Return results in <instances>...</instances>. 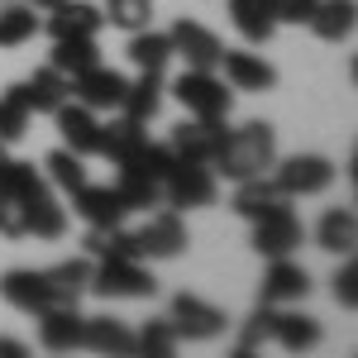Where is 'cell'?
<instances>
[{
  "instance_id": "obj_34",
  "label": "cell",
  "mask_w": 358,
  "mask_h": 358,
  "mask_svg": "<svg viewBox=\"0 0 358 358\" xmlns=\"http://www.w3.org/2000/svg\"><path fill=\"white\" fill-rule=\"evenodd\" d=\"M91 258H138V244H134V229L124 224H106V229H91L82 239Z\"/></svg>"
},
{
  "instance_id": "obj_39",
  "label": "cell",
  "mask_w": 358,
  "mask_h": 358,
  "mask_svg": "<svg viewBox=\"0 0 358 358\" xmlns=\"http://www.w3.org/2000/svg\"><path fill=\"white\" fill-rule=\"evenodd\" d=\"M129 163L138 167V172H148V177H158V182H167V172L177 167V153L167 148V143H143Z\"/></svg>"
},
{
  "instance_id": "obj_14",
  "label": "cell",
  "mask_w": 358,
  "mask_h": 358,
  "mask_svg": "<svg viewBox=\"0 0 358 358\" xmlns=\"http://www.w3.org/2000/svg\"><path fill=\"white\" fill-rule=\"evenodd\" d=\"M34 320H38V344L43 349H53V354L82 349V315H77V306H43Z\"/></svg>"
},
{
  "instance_id": "obj_42",
  "label": "cell",
  "mask_w": 358,
  "mask_h": 358,
  "mask_svg": "<svg viewBox=\"0 0 358 358\" xmlns=\"http://www.w3.org/2000/svg\"><path fill=\"white\" fill-rule=\"evenodd\" d=\"M273 5H277V24H306L310 10H315V0H273Z\"/></svg>"
},
{
  "instance_id": "obj_20",
  "label": "cell",
  "mask_w": 358,
  "mask_h": 358,
  "mask_svg": "<svg viewBox=\"0 0 358 358\" xmlns=\"http://www.w3.org/2000/svg\"><path fill=\"white\" fill-rule=\"evenodd\" d=\"M0 296L15 306V310H24V315H38L43 306H53L48 282H43V273H34V268H10V273L0 277Z\"/></svg>"
},
{
  "instance_id": "obj_15",
  "label": "cell",
  "mask_w": 358,
  "mask_h": 358,
  "mask_svg": "<svg viewBox=\"0 0 358 358\" xmlns=\"http://www.w3.org/2000/svg\"><path fill=\"white\" fill-rule=\"evenodd\" d=\"M53 124L57 134H62V148H72V153H96V134H101V120L96 110H86L82 101H62L53 110Z\"/></svg>"
},
{
  "instance_id": "obj_28",
  "label": "cell",
  "mask_w": 358,
  "mask_h": 358,
  "mask_svg": "<svg viewBox=\"0 0 358 358\" xmlns=\"http://www.w3.org/2000/svg\"><path fill=\"white\" fill-rule=\"evenodd\" d=\"M163 72H138V82L124 86V101H120V110L129 115V120H153V115L163 110Z\"/></svg>"
},
{
  "instance_id": "obj_13",
  "label": "cell",
  "mask_w": 358,
  "mask_h": 358,
  "mask_svg": "<svg viewBox=\"0 0 358 358\" xmlns=\"http://www.w3.org/2000/svg\"><path fill=\"white\" fill-rule=\"evenodd\" d=\"M287 201H292V196L282 192L268 172H258V177L234 182V201H229V206H234V215H244V220L253 224V220H263V215H273V210H282Z\"/></svg>"
},
{
  "instance_id": "obj_5",
  "label": "cell",
  "mask_w": 358,
  "mask_h": 358,
  "mask_svg": "<svg viewBox=\"0 0 358 358\" xmlns=\"http://www.w3.org/2000/svg\"><path fill=\"white\" fill-rule=\"evenodd\" d=\"M163 196L172 210H201L215 206V172L206 163H177L163 182Z\"/></svg>"
},
{
  "instance_id": "obj_31",
  "label": "cell",
  "mask_w": 358,
  "mask_h": 358,
  "mask_svg": "<svg viewBox=\"0 0 358 358\" xmlns=\"http://www.w3.org/2000/svg\"><path fill=\"white\" fill-rule=\"evenodd\" d=\"M124 53H129V62H134L138 72H163L167 57H172V38L158 34V29H134Z\"/></svg>"
},
{
  "instance_id": "obj_4",
  "label": "cell",
  "mask_w": 358,
  "mask_h": 358,
  "mask_svg": "<svg viewBox=\"0 0 358 358\" xmlns=\"http://www.w3.org/2000/svg\"><path fill=\"white\" fill-rule=\"evenodd\" d=\"M172 96L182 101V110L192 115V120H224L229 106H234V96L224 91V82L215 72H201V67H187L177 82H172Z\"/></svg>"
},
{
  "instance_id": "obj_40",
  "label": "cell",
  "mask_w": 358,
  "mask_h": 358,
  "mask_svg": "<svg viewBox=\"0 0 358 358\" xmlns=\"http://www.w3.org/2000/svg\"><path fill=\"white\" fill-rule=\"evenodd\" d=\"M268 325H273V306L263 301L253 315L244 320V330H239V354H253L258 344H268Z\"/></svg>"
},
{
  "instance_id": "obj_38",
  "label": "cell",
  "mask_w": 358,
  "mask_h": 358,
  "mask_svg": "<svg viewBox=\"0 0 358 358\" xmlns=\"http://www.w3.org/2000/svg\"><path fill=\"white\" fill-rule=\"evenodd\" d=\"M172 349H177V330H172V320H148V325L134 334V354L167 358Z\"/></svg>"
},
{
  "instance_id": "obj_36",
  "label": "cell",
  "mask_w": 358,
  "mask_h": 358,
  "mask_svg": "<svg viewBox=\"0 0 358 358\" xmlns=\"http://www.w3.org/2000/svg\"><path fill=\"white\" fill-rule=\"evenodd\" d=\"M29 101H24V91L20 86H10L5 96H0V138L5 143H15V138H24V129H29Z\"/></svg>"
},
{
  "instance_id": "obj_29",
  "label": "cell",
  "mask_w": 358,
  "mask_h": 358,
  "mask_svg": "<svg viewBox=\"0 0 358 358\" xmlns=\"http://www.w3.org/2000/svg\"><path fill=\"white\" fill-rule=\"evenodd\" d=\"M315 244L330 248V253H354V244H358V215L349 210V206L325 210L320 224H315Z\"/></svg>"
},
{
  "instance_id": "obj_3",
  "label": "cell",
  "mask_w": 358,
  "mask_h": 358,
  "mask_svg": "<svg viewBox=\"0 0 358 358\" xmlns=\"http://www.w3.org/2000/svg\"><path fill=\"white\" fill-rule=\"evenodd\" d=\"M91 292L106 301H143L158 292V277L138 268V258H101V268L91 273Z\"/></svg>"
},
{
  "instance_id": "obj_30",
  "label": "cell",
  "mask_w": 358,
  "mask_h": 358,
  "mask_svg": "<svg viewBox=\"0 0 358 358\" xmlns=\"http://www.w3.org/2000/svg\"><path fill=\"white\" fill-rule=\"evenodd\" d=\"M115 192H120V201H124L129 210H148V206L163 201V182L148 177V172H138L134 163H120V182H115Z\"/></svg>"
},
{
  "instance_id": "obj_21",
  "label": "cell",
  "mask_w": 358,
  "mask_h": 358,
  "mask_svg": "<svg viewBox=\"0 0 358 358\" xmlns=\"http://www.w3.org/2000/svg\"><path fill=\"white\" fill-rule=\"evenodd\" d=\"M268 339L282 344L287 354H306V349H315V344H320V320H315V315H301V310H277V306H273Z\"/></svg>"
},
{
  "instance_id": "obj_43",
  "label": "cell",
  "mask_w": 358,
  "mask_h": 358,
  "mask_svg": "<svg viewBox=\"0 0 358 358\" xmlns=\"http://www.w3.org/2000/svg\"><path fill=\"white\" fill-rule=\"evenodd\" d=\"M29 349L20 344V339H0V358H24Z\"/></svg>"
},
{
  "instance_id": "obj_12",
  "label": "cell",
  "mask_w": 358,
  "mask_h": 358,
  "mask_svg": "<svg viewBox=\"0 0 358 358\" xmlns=\"http://www.w3.org/2000/svg\"><path fill=\"white\" fill-rule=\"evenodd\" d=\"M167 38H172V53L187 57V67H201V72H215V67H220L224 48H220V38H215L206 24H196V20H177Z\"/></svg>"
},
{
  "instance_id": "obj_37",
  "label": "cell",
  "mask_w": 358,
  "mask_h": 358,
  "mask_svg": "<svg viewBox=\"0 0 358 358\" xmlns=\"http://www.w3.org/2000/svg\"><path fill=\"white\" fill-rule=\"evenodd\" d=\"M115 29H124V34H134V29H148L153 24V0H106V10H101Z\"/></svg>"
},
{
  "instance_id": "obj_27",
  "label": "cell",
  "mask_w": 358,
  "mask_h": 358,
  "mask_svg": "<svg viewBox=\"0 0 358 358\" xmlns=\"http://www.w3.org/2000/svg\"><path fill=\"white\" fill-rule=\"evenodd\" d=\"M354 15H358L354 0H315L306 24L315 29V38H325V43H344L354 34Z\"/></svg>"
},
{
  "instance_id": "obj_23",
  "label": "cell",
  "mask_w": 358,
  "mask_h": 358,
  "mask_svg": "<svg viewBox=\"0 0 358 358\" xmlns=\"http://www.w3.org/2000/svg\"><path fill=\"white\" fill-rule=\"evenodd\" d=\"M91 273H96V263H91V258H67V263L48 268L43 282H48L53 306H77V301H82L86 292H91Z\"/></svg>"
},
{
  "instance_id": "obj_7",
  "label": "cell",
  "mask_w": 358,
  "mask_h": 358,
  "mask_svg": "<svg viewBox=\"0 0 358 358\" xmlns=\"http://www.w3.org/2000/svg\"><path fill=\"white\" fill-rule=\"evenodd\" d=\"M277 167V187L287 196H320L325 187L334 182V163L330 158H320V153H296V158H282Z\"/></svg>"
},
{
  "instance_id": "obj_18",
  "label": "cell",
  "mask_w": 358,
  "mask_h": 358,
  "mask_svg": "<svg viewBox=\"0 0 358 358\" xmlns=\"http://www.w3.org/2000/svg\"><path fill=\"white\" fill-rule=\"evenodd\" d=\"M310 296V273L292 258H273V268L263 277V301L268 306H292Z\"/></svg>"
},
{
  "instance_id": "obj_22",
  "label": "cell",
  "mask_w": 358,
  "mask_h": 358,
  "mask_svg": "<svg viewBox=\"0 0 358 358\" xmlns=\"http://www.w3.org/2000/svg\"><path fill=\"white\" fill-rule=\"evenodd\" d=\"M82 349L124 358V354H134V330L124 320H115V315H91V320L82 315Z\"/></svg>"
},
{
  "instance_id": "obj_24",
  "label": "cell",
  "mask_w": 358,
  "mask_h": 358,
  "mask_svg": "<svg viewBox=\"0 0 358 358\" xmlns=\"http://www.w3.org/2000/svg\"><path fill=\"white\" fill-rule=\"evenodd\" d=\"M143 143H148V134H143V120L120 115V120H110V124H101V134H96V153H106L110 163H129Z\"/></svg>"
},
{
  "instance_id": "obj_19",
  "label": "cell",
  "mask_w": 358,
  "mask_h": 358,
  "mask_svg": "<svg viewBox=\"0 0 358 358\" xmlns=\"http://www.w3.org/2000/svg\"><path fill=\"white\" fill-rule=\"evenodd\" d=\"M220 67H224V82L234 86V91H273L277 86V67L263 62L258 53H234V48H224Z\"/></svg>"
},
{
  "instance_id": "obj_10",
  "label": "cell",
  "mask_w": 358,
  "mask_h": 358,
  "mask_svg": "<svg viewBox=\"0 0 358 358\" xmlns=\"http://www.w3.org/2000/svg\"><path fill=\"white\" fill-rule=\"evenodd\" d=\"M301 239H306V229H301V220H296L292 206H282L273 215L253 220V248L268 253V258H292V253L301 248Z\"/></svg>"
},
{
  "instance_id": "obj_32",
  "label": "cell",
  "mask_w": 358,
  "mask_h": 358,
  "mask_svg": "<svg viewBox=\"0 0 358 358\" xmlns=\"http://www.w3.org/2000/svg\"><path fill=\"white\" fill-rule=\"evenodd\" d=\"M101 62V48H96V38H53V57H48V67H57L67 82L86 72V67H96Z\"/></svg>"
},
{
  "instance_id": "obj_41",
  "label": "cell",
  "mask_w": 358,
  "mask_h": 358,
  "mask_svg": "<svg viewBox=\"0 0 358 358\" xmlns=\"http://www.w3.org/2000/svg\"><path fill=\"white\" fill-rule=\"evenodd\" d=\"M334 301L344 306V310H354V306H358V268H354L349 253H344V268L334 273Z\"/></svg>"
},
{
  "instance_id": "obj_1",
  "label": "cell",
  "mask_w": 358,
  "mask_h": 358,
  "mask_svg": "<svg viewBox=\"0 0 358 358\" xmlns=\"http://www.w3.org/2000/svg\"><path fill=\"white\" fill-rule=\"evenodd\" d=\"M0 234L10 239H62L67 234V210L57 206L48 177L34 163L0 167Z\"/></svg>"
},
{
  "instance_id": "obj_2",
  "label": "cell",
  "mask_w": 358,
  "mask_h": 358,
  "mask_svg": "<svg viewBox=\"0 0 358 358\" xmlns=\"http://www.w3.org/2000/svg\"><path fill=\"white\" fill-rule=\"evenodd\" d=\"M277 163V134L273 124H244V129H224L220 148L210 158V172H220L229 182H244V177H258Z\"/></svg>"
},
{
  "instance_id": "obj_11",
  "label": "cell",
  "mask_w": 358,
  "mask_h": 358,
  "mask_svg": "<svg viewBox=\"0 0 358 358\" xmlns=\"http://www.w3.org/2000/svg\"><path fill=\"white\" fill-rule=\"evenodd\" d=\"M124 77L115 72V67H86V72H77L72 77V96L82 101L86 110H120V101H124Z\"/></svg>"
},
{
  "instance_id": "obj_6",
  "label": "cell",
  "mask_w": 358,
  "mask_h": 358,
  "mask_svg": "<svg viewBox=\"0 0 358 358\" xmlns=\"http://www.w3.org/2000/svg\"><path fill=\"white\" fill-rule=\"evenodd\" d=\"M167 320H172L177 339H215V334H224V325H229L220 306L201 301V296H192V292H177V296H172Z\"/></svg>"
},
{
  "instance_id": "obj_9",
  "label": "cell",
  "mask_w": 358,
  "mask_h": 358,
  "mask_svg": "<svg viewBox=\"0 0 358 358\" xmlns=\"http://www.w3.org/2000/svg\"><path fill=\"white\" fill-rule=\"evenodd\" d=\"M220 138H224V120H182L172 129V138H167V148L177 153V163H206L210 167Z\"/></svg>"
},
{
  "instance_id": "obj_35",
  "label": "cell",
  "mask_w": 358,
  "mask_h": 358,
  "mask_svg": "<svg viewBox=\"0 0 358 358\" xmlns=\"http://www.w3.org/2000/svg\"><path fill=\"white\" fill-rule=\"evenodd\" d=\"M38 34V15L29 5H5L0 10V48H20Z\"/></svg>"
},
{
  "instance_id": "obj_25",
  "label": "cell",
  "mask_w": 358,
  "mask_h": 358,
  "mask_svg": "<svg viewBox=\"0 0 358 358\" xmlns=\"http://www.w3.org/2000/svg\"><path fill=\"white\" fill-rule=\"evenodd\" d=\"M229 20L248 43H268L277 34V5L273 0H229Z\"/></svg>"
},
{
  "instance_id": "obj_17",
  "label": "cell",
  "mask_w": 358,
  "mask_h": 358,
  "mask_svg": "<svg viewBox=\"0 0 358 358\" xmlns=\"http://www.w3.org/2000/svg\"><path fill=\"white\" fill-rule=\"evenodd\" d=\"M101 24H106V15L91 0H62V5H53V15H48V34L53 38H96Z\"/></svg>"
},
{
  "instance_id": "obj_44",
  "label": "cell",
  "mask_w": 358,
  "mask_h": 358,
  "mask_svg": "<svg viewBox=\"0 0 358 358\" xmlns=\"http://www.w3.org/2000/svg\"><path fill=\"white\" fill-rule=\"evenodd\" d=\"M10 163V143H5V138H0V167Z\"/></svg>"
},
{
  "instance_id": "obj_16",
  "label": "cell",
  "mask_w": 358,
  "mask_h": 358,
  "mask_svg": "<svg viewBox=\"0 0 358 358\" xmlns=\"http://www.w3.org/2000/svg\"><path fill=\"white\" fill-rule=\"evenodd\" d=\"M72 206H77V215H82L91 229H106V224H124V215H129V206L120 201V192L115 187H77L72 192Z\"/></svg>"
},
{
  "instance_id": "obj_33",
  "label": "cell",
  "mask_w": 358,
  "mask_h": 358,
  "mask_svg": "<svg viewBox=\"0 0 358 358\" xmlns=\"http://www.w3.org/2000/svg\"><path fill=\"white\" fill-rule=\"evenodd\" d=\"M43 177H48V187L57 192H77L86 187V167H82V153H72V148H53L48 158H43Z\"/></svg>"
},
{
  "instance_id": "obj_26",
  "label": "cell",
  "mask_w": 358,
  "mask_h": 358,
  "mask_svg": "<svg viewBox=\"0 0 358 358\" xmlns=\"http://www.w3.org/2000/svg\"><path fill=\"white\" fill-rule=\"evenodd\" d=\"M20 91H24V101H29V110H34V115H38V110L53 115L57 106L72 96V82H67L57 67H38L29 82H20Z\"/></svg>"
},
{
  "instance_id": "obj_45",
  "label": "cell",
  "mask_w": 358,
  "mask_h": 358,
  "mask_svg": "<svg viewBox=\"0 0 358 358\" xmlns=\"http://www.w3.org/2000/svg\"><path fill=\"white\" fill-rule=\"evenodd\" d=\"M34 5H38V10H53V5H62V0H34Z\"/></svg>"
},
{
  "instance_id": "obj_8",
  "label": "cell",
  "mask_w": 358,
  "mask_h": 358,
  "mask_svg": "<svg viewBox=\"0 0 358 358\" xmlns=\"http://www.w3.org/2000/svg\"><path fill=\"white\" fill-rule=\"evenodd\" d=\"M138 258H177L187 248V224H182V210H153L143 229H134Z\"/></svg>"
}]
</instances>
